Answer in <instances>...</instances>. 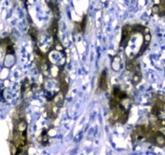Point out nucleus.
<instances>
[{"mask_svg":"<svg viewBox=\"0 0 165 155\" xmlns=\"http://www.w3.org/2000/svg\"><path fill=\"white\" fill-rule=\"evenodd\" d=\"M65 57L66 56L64 54V51H58L55 49L48 54V60L54 65L58 67H62L65 64Z\"/></svg>","mask_w":165,"mask_h":155,"instance_id":"f257e3e1","label":"nucleus"},{"mask_svg":"<svg viewBox=\"0 0 165 155\" xmlns=\"http://www.w3.org/2000/svg\"><path fill=\"white\" fill-rule=\"evenodd\" d=\"M133 34V27L129 25H125L122 28V39H121L120 46H125V45H128V43L129 41V38L131 37Z\"/></svg>","mask_w":165,"mask_h":155,"instance_id":"f03ea898","label":"nucleus"},{"mask_svg":"<svg viewBox=\"0 0 165 155\" xmlns=\"http://www.w3.org/2000/svg\"><path fill=\"white\" fill-rule=\"evenodd\" d=\"M125 98H128L127 93L121 89L120 87L115 86L114 88H113L112 93H111L110 99L114 100L115 102H117V103H121V102H122V100L125 99Z\"/></svg>","mask_w":165,"mask_h":155,"instance_id":"7ed1b4c3","label":"nucleus"},{"mask_svg":"<svg viewBox=\"0 0 165 155\" xmlns=\"http://www.w3.org/2000/svg\"><path fill=\"white\" fill-rule=\"evenodd\" d=\"M150 143L155 145V146H158L159 148H163V147H165V136L158 130V132L155 133L152 141Z\"/></svg>","mask_w":165,"mask_h":155,"instance_id":"20e7f679","label":"nucleus"},{"mask_svg":"<svg viewBox=\"0 0 165 155\" xmlns=\"http://www.w3.org/2000/svg\"><path fill=\"white\" fill-rule=\"evenodd\" d=\"M107 70H103L99 78L98 82V88L100 91H106L108 89V76H107Z\"/></svg>","mask_w":165,"mask_h":155,"instance_id":"39448f33","label":"nucleus"},{"mask_svg":"<svg viewBox=\"0 0 165 155\" xmlns=\"http://www.w3.org/2000/svg\"><path fill=\"white\" fill-rule=\"evenodd\" d=\"M58 30H59V28H58V18L55 17L54 19H53V21L51 22L50 26L48 27L47 31L52 38H57Z\"/></svg>","mask_w":165,"mask_h":155,"instance_id":"423d86ee","label":"nucleus"},{"mask_svg":"<svg viewBox=\"0 0 165 155\" xmlns=\"http://www.w3.org/2000/svg\"><path fill=\"white\" fill-rule=\"evenodd\" d=\"M64 98L65 96L62 95V93H58V94H56V96H54V98H53V102H54L58 107H60V108H61L62 107V105H63V101H64Z\"/></svg>","mask_w":165,"mask_h":155,"instance_id":"0eeeda50","label":"nucleus"},{"mask_svg":"<svg viewBox=\"0 0 165 155\" xmlns=\"http://www.w3.org/2000/svg\"><path fill=\"white\" fill-rule=\"evenodd\" d=\"M48 6L50 7L52 12L55 14L56 17L60 15V9H59V5H58L56 0H50V2H48Z\"/></svg>","mask_w":165,"mask_h":155,"instance_id":"6e6552de","label":"nucleus"},{"mask_svg":"<svg viewBox=\"0 0 165 155\" xmlns=\"http://www.w3.org/2000/svg\"><path fill=\"white\" fill-rule=\"evenodd\" d=\"M38 141L43 145H46L48 143V135L46 133V130H43V133L40 134V136L38 138Z\"/></svg>","mask_w":165,"mask_h":155,"instance_id":"1a4fd4ad","label":"nucleus"},{"mask_svg":"<svg viewBox=\"0 0 165 155\" xmlns=\"http://www.w3.org/2000/svg\"><path fill=\"white\" fill-rule=\"evenodd\" d=\"M87 22V16L84 15L83 16V19H82V21L79 23V24H77V30H79V32H82L83 33L85 31V28H86V23Z\"/></svg>","mask_w":165,"mask_h":155,"instance_id":"9d476101","label":"nucleus"},{"mask_svg":"<svg viewBox=\"0 0 165 155\" xmlns=\"http://www.w3.org/2000/svg\"><path fill=\"white\" fill-rule=\"evenodd\" d=\"M142 80V76H141V72H134V75L132 78V83L134 85L138 84Z\"/></svg>","mask_w":165,"mask_h":155,"instance_id":"9b49d317","label":"nucleus"},{"mask_svg":"<svg viewBox=\"0 0 165 155\" xmlns=\"http://www.w3.org/2000/svg\"><path fill=\"white\" fill-rule=\"evenodd\" d=\"M159 16H165V0H161V4L159 5Z\"/></svg>","mask_w":165,"mask_h":155,"instance_id":"f8f14e48","label":"nucleus"},{"mask_svg":"<svg viewBox=\"0 0 165 155\" xmlns=\"http://www.w3.org/2000/svg\"><path fill=\"white\" fill-rule=\"evenodd\" d=\"M53 40H54V48L58 51H64V48L63 46H61V43L59 42L57 38H53Z\"/></svg>","mask_w":165,"mask_h":155,"instance_id":"ddd939ff","label":"nucleus"},{"mask_svg":"<svg viewBox=\"0 0 165 155\" xmlns=\"http://www.w3.org/2000/svg\"><path fill=\"white\" fill-rule=\"evenodd\" d=\"M30 37L32 38V40L35 42L37 40V38H38V31L34 27L30 28Z\"/></svg>","mask_w":165,"mask_h":155,"instance_id":"4468645a","label":"nucleus"},{"mask_svg":"<svg viewBox=\"0 0 165 155\" xmlns=\"http://www.w3.org/2000/svg\"><path fill=\"white\" fill-rule=\"evenodd\" d=\"M120 60L118 59V57H115L114 58V61L111 62V66H112V68L115 70V71H117V70H119V68H120V62H119Z\"/></svg>","mask_w":165,"mask_h":155,"instance_id":"2eb2a0df","label":"nucleus"},{"mask_svg":"<svg viewBox=\"0 0 165 155\" xmlns=\"http://www.w3.org/2000/svg\"><path fill=\"white\" fill-rule=\"evenodd\" d=\"M143 41L144 42H147V43H150V41H151V34L150 33H147V34H144L143 35Z\"/></svg>","mask_w":165,"mask_h":155,"instance_id":"dca6fc26","label":"nucleus"},{"mask_svg":"<svg viewBox=\"0 0 165 155\" xmlns=\"http://www.w3.org/2000/svg\"><path fill=\"white\" fill-rule=\"evenodd\" d=\"M159 5H154L153 8H152V12L154 13L158 14L159 13Z\"/></svg>","mask_w":165,"mask_h":155,"instance_id":"f3484780","label":"nucleus"},{"mask_svg":"<svg viewBox=\"0 0 165 155\" xmlns=\"http://www.w3.org/2000/svg\"><path fill=\"white\" fill-rule=\"evenodd\" d=\"M161 2V0H153V3L154 5H159Z\"/></svg>","mask_w":165,"mask_h":155,"instance_id":"a211bd4d","label":"nucleus"}]
</instances>
